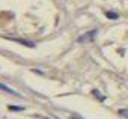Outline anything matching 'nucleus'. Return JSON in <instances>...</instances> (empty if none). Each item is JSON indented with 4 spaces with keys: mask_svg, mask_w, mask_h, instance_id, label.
Here are the masks:
<instances>
[{
    "mask_svg": "<svg viewBox=\"0 0 128 119\" xmlns=\"http://www.w3.org/2000/svg\"><path fill=\"white\" fill-rule=\"evenodd\" d=\"M98 35V30H90V32H88V33H84V35H82L77 41L80 42V44H83V42H90V41H94L95 39V36Z\"/></svg>",
    "mask_w": 128,
    "mask_h": 119,
    "instance_id": "1",
    "label": "nucleus"
},
{
    "mask_svg": "<svg viewBox=\"0 0 128 119\" xmlns=\"http://www.w3.org/2000/svg\"><path fill=\"white\" fill-rule=\"evenodd\" d=\"M6 39L15 41V42H20V44H23V45H27V47H30V48H33V47H35V42H32V41H27V39H21V38H6Z\"/></svg>",
    "mask_w": 128,
    "mask_h": 119,
    "instance_id": "2",
    "label": "nucleus"
},
{
    "mask_svg": "<svg viewBox=\"0 0 128 119\" xmlns=\"http://www.w3.org/2000/svg\"><path fill=\"white\" fill-rule=\"evenodd\" d=\"M106 15H107V18H112V20H118V18H119V15H118L116 12H110V11L106 12Z\"/></svg>",
    "mask_w": 128,
    "mask_h": 119,
    "instance_id": "3",
    "label": "nucleus"
},
{
    "mask_svg": "<svg viewBox=\"0 0 128 119\" xmlns=\"http://www.w3.org/2000/svg\"><path fill=\"white\" fill-rule=\"evenodd\" d=\"M2 90H5V92H9V94H14V95H18L15 90H12V89H9L6 84H2Z\"/></svg>",
    "mask_w": 128,
    "mask_h": 119,
    "instance_id": "4",
    "label": "nucleus"
},
{
    "mask_svg": "<svg viewBox=\"0 0 128 119\" xmlns=\"http://www.w3.org/2000/svg\"><path fill=\"white\" fill-rule=\"evenodd\" d=\"M9 110H15V112H21V110H24V107H21V106H9Z\"/></svg>",
    "mask_w": 128,
    "mask_h": 119,
    "instance_id": "5",
    "label": "nucleus"
},
{
    "mask_svg": "<svg viewBox=\"0 0 128 119\" xmlns=\"http://www.w3.org/2000/svg\"><path fill=\"white\" fill-rule=\"evenodd\" d=\"M92 94H94V95H95V96H96V98H100V100H101V101H104V96H102V95H101V94H100V92H98V90H94V92H92Z\"/></svg>",
    "mask_w": 128,
    "mask_h": 119,
    "instance_id": "6",
    "label": "nucleus"
},
{
    "mask_svg": "<svg viewBox=\"0 0 128 119\" xmlns=\"http://www.w3.org/2000/svg\"><path fill=\"white\" fill-rule=\"evenodd\" d=\"M71 119H83V118H82L80 114H77V113H76V114H72V116H71Z\"/></svg>",
    "mask_w": 128,
    "mask_h": 119,
    "instance_id": "7",
    "label": "nucleus"
}]
</instances>
